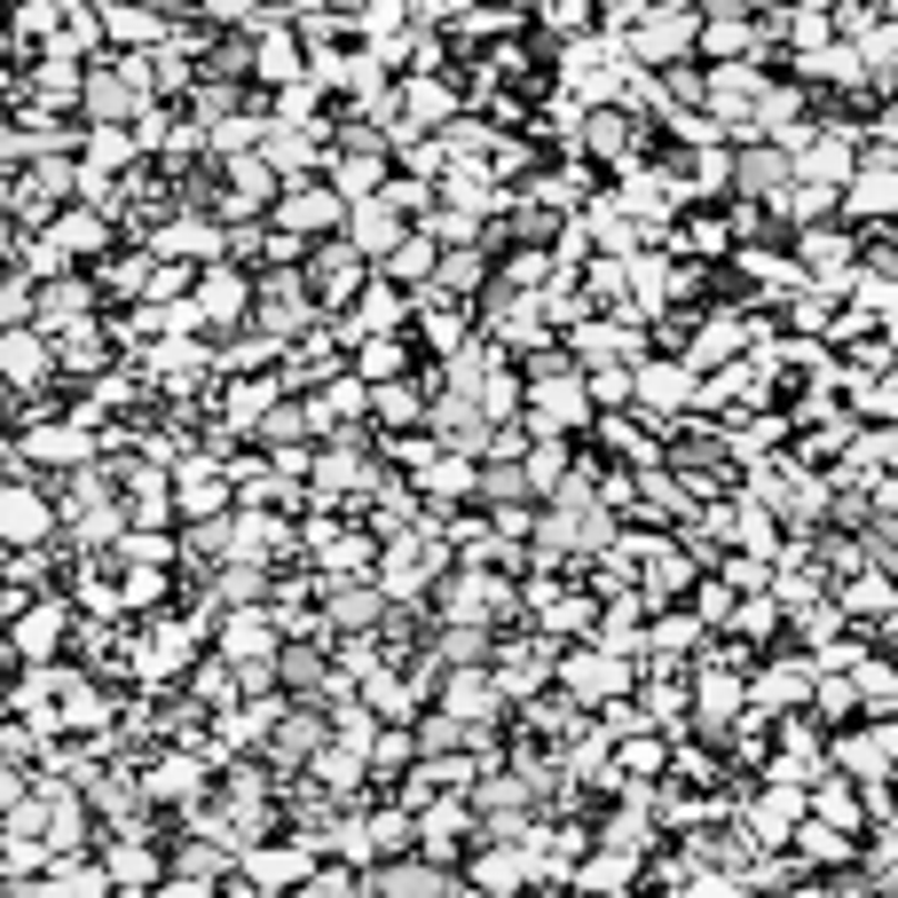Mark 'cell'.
Instances as JSON below:
<instances>
[{"label":"cell","mask_w":898,"mask_h":898,"mask_svg":"<svg viewBox=\"0 0 898 898\" xmlns=\"http://www.w3.org/2000/svg\"><path fill=\"white\" fill-rule=\"evenodd\" d=\"M277 631H285V622L277 615H229V631H221V647H229V662L245 670V686H268V678H277Z\"/></svg>","instance_id":"obj_1"},{"label":"cell","mask_w":898,"mask_h":898,"mask_svg":"<svg viewBox=\"0 0 898 898\" xmlns=\"http://www.w3.org/2000/svg\"><path fill=\"white\" fill-rule=\"evenodd\" d=\"M560 678H568V694H576V701H615L622 686H631V662L607 655V647H591V655H576Z\"/></svg>","instance_id":"obj_2"},{"label":"cell","mask_w":898,"mask_h":898,"mask_svg":"<svg viewBox=\"0 0 898 898\" xmlns=\"http://www.w3.org/2000/svg\"><path fill=\"white\" fill-rule=\"evenodd\" d=\"M583 387L576 379H560V371H545V387H536V402H528V426L536 433H560V426H583Z\"/></svg>","instance_id":"obj_3"},{"label":"cell","mask_w":898,"mask_h":898,"mask_svg":"<svg viewBox=\"0 0 898 898\" xmlns=\"http://www.w3.org/2000/svg\"><path fill=\"white\" fill-rule=\"evenodd\" d=\"M48 520H56V512H48V497H40V489H24V481L9 489V505H0V528H9V545H17V552H32V545H40Z\"/></svg>","instance_id":"obj_4"},{"label":"cell","mask_w":898,"mask_h":898,"mask_svg":"<svg viewBox=\"0 0 898 898\" xmlns=\"http://www.w3.org/2000/svg\"><path fill=\"white\" fill-rule=\"evenodd\" d=\"M308 867H316V851H308V844H268V851H245V875H252V882H268V890L300 882Z\"/></svg>","instance_id":"obj_5"},{"label":"cell","mask_w":898,"mask_h":898,"mask_svg":"<svg viewBox=\"0 0 898 898\" xmlns=\"http://www.w3.org/2000/svg\"><path fill=\"white\" fill-rule=\"evenodd\" d=\"M190 655H198V631H190V622H166V631L142 647V678L158 686V678H173V670H182Z\"/></svg>","instance_id":"obj_6"},{"label":"cell","mask_w":898,"mask_h":898,"mask_svg":"<svg viewBox=\"0 0 898 898\" xmlns=\"http://www.w3.org/2000/svg\"><path fill=\"white\" fill-rule=\"evenodd\" d=\"M173 497H182V512H190V520H213V512L229 505V481H221V473H213V466L198 458V466H182V481H173Z\"/></svg>","instance_id":"obj_7"},{"label":"cell","mask_w":898,"mask_h":898,"mask_svg":"<svg viewBox=\"0 0 898 898\" xmlns=\"http://www.w3.org/2000/svg\"><path fill=\"white\" fill-rule=\"evenodd\" d=\"M63 622H71V615H63V599H48V607H24V615H17V647H24V662H48V647L63 639Z\"/></svg>","instance_id":"obj_8"},{"label":"cell","mask_w":898,"mask_h":898,"mask_svg":"<svg viewBox=\"0 0 898 898\" xmlns=\"http://www.w3.org/2000/svg\"><path fill=\"white\" fill-rule=\"evenodd\" d=\"M142 788L166 796V804H198V796H206V765H198V757H166V765H150Z\"/></svg>","instance_id":"obj_9"},{"label":"cell","mask_w":898,"mask_h":898,"mask_svg":"<svg viewBox=\"0 0 898 898\" xmlns=\"http://www.w3.org/2000/svg\"><path fill=\"white\" fill-rule=\"evenodd\" d=\"M0 363H9V379H17V387H40V379H48V339L17 323L9 339H0Z\"/></svg>","instance_id":"obj_10"},{"label":"cell","mask_w":898,"mask_h":898,"mask_svg":"<svg viewBox=\"0 0 898 898\" xmlns=\"http://www.w3.org/2000/svg\"><path fill=\"white\" fill-rule=\"evenodd\" d=\"M24 458H48V466H87V418H79V426H32Z\"/></svg>","instance_id":"obj_11"},{"label":"cell","mask_w":898,"mask_h":898,"mask_svg":"<svg viewBox=\"0 0 898 898\" xmlns=\"http://www.w3.org/2000/svg\"><path fill=\"white\" fill-rule=\"evenodd\" d=\"M528 875H536V859H528V851H512V844L473 859V882H481V890H497V898H505V890H520Z\"/></svg>","instance_id":"obj_12"},{"label":"cell","mask_w":898,"mask_h":898,"mask_svg":"<svg viewBox=\"0 0 898 898\" xmlns=\"http://www.w3.org/2000/svg\"><path fill=\"white\" fill-rule=\"evenodd\" d=\"M545 678H552V655H545V647H512V655L497 662V686H505V694H536Z\"/></svg>","instance_id":"obj_13"},{"label":"cell","mask_w":898,"mask_h":898,"mask_svg":"<svg viewBox=\"0 0 898 898\" xmlns=\"http://www.w3.org/2000/svg\"><path fill=\"white\" fill-rule=\"evenodd\" d=\"M198 316H206V323H237V316H245V277L213 268V277H206V292H198Z\"/></svg>","instance_id":"obj_14"},{"label":"cell","mask_w":898,"mask_h":898,"mask_svg":"<svg viewBox=\"0 0 898 898\" xmlns=\"http://www.w3.org/2000/svg\"><path fill=\"white\" fill-rule=\"evenodd\" d=\"M639 395H647V410H655V418H678V402L694 395V379H686V371H670V363H655V371H639Z\"/></svg>","instance_id":"obj_15"},{"label":"cell","mask_w":898,"mask_h":898,"mask_svg":"<svg viewBox=\"0 0 898 898\" xmlns=\"http://www.w3.org/2000/svg\"><path fill=\"white\" fill-rule=\"evenodd\" d=\"M497 694H505V686H489L481 670H458V678H449V709H458L466 726H481V717L497 709Z\"/></svg>","instance_id":"obj_16"},{"label":"cell","mask_w":898,"mask_h":898,"mask_svg":"<svg viewBox=\"0 0 898 898\" xmlns=\"http://www.w3.org/2000/svg\"><path fill=\"white\" fill-rule=\"evenodd\" d=\"M796 804H804V796L780 780L772 796H757V804H749V828H757V836H788V828H796Z\"/></svg>","instance_id":"obj_17"},{"label":"cell","mask_w":898,"mask_h":898,"mask_svg":"<svg viewBox=\"0 0 898 898\" xmlns=\"http://www.w3.org/2000/svg\"><path fill=\"white\" fill-rule=\"evenodd\" d=\"M631 867H639V851H631V844H615V851H599V859H576V882L615 890V882H631Z\"/></svg>","instance_id":"obj_18"},{"label":"cell","mask_w":898,"mask_h":898,"mask_svg":"<svg viewBox=\"0 0 898 898\" xmlns=\"http://www.w3.org/2000/svg\"><path fill=\"white\" fill-rule=\"evenodd\" d=\"M804 686H820V662H788V670H765V686H757V709H780V701H796Z\"/></svg>","instance_id":"obj_19"},{"label":"cell","mask_w":898,"mask_h":898,"mask_svg":"<svg viewBox=\"0 0 898 898\" xmlns=\"http://www.w3.org/2000/svg\"><path fill=\"white\" fill-rule=\"evenodd\" d=\"M308 552H316L323 568H339V576H347V568H363V545H355L347 528H331V520H323V528H308Z\"/></svg>","instance_id":"obj_20"},{"label":"cell","mask_w":898,"mask_h":898,"mask_svg":"<svg viewBox=\"0 0 898 898\" xmlns=\"http://www.w3.org/2000/svg\"><path fill=\"white\" fill-rule=\"evenodd\" d=\"M56 717H63V726H79V734H103L111 701H103V694H87V686L71 678V686H63V709H56Z\"/></svg>","instance_id":"obj_21"},{"label":"cell","mask_w":898,"mask_h":898,"mask_svg":"<svg viewBox=\"0 0 898 898\" xmlns=\"http://www.w3.org/2000/svg\"><path fill=\"white\" fill-rule=\"evenodd\" d=\"M631 347H639V331H615V323L576 331V355H583V363H615V355H631Z\"/></svg>","instance_id":"obj_22"},{"label":"cell","mask_w":898,"mask_h":898,"mask_svg":"<svg viewBox=\"0 0 898 898\" xmlns=\"http://www.w3.org/2000/svg\"><path fill=\"white\" fill-rule=\"evenodd\" d=\"M150 371H158L166 387H190V379L206 371V355H198V347H182V339H166V347L150 355Z\"/></svg>","instance_id":"obj_23"},{"label":"cell","mask_w":898,"mask_h":898,"mask_svg":"<svg viewBox=\"0 0 898 898\" xmlns=\"http://www.w3.org/2000/svg\"><path fill=\"white\" fill-rule=\"evenodd\" d=\"M63 347H56V363L63 371H96L103 363V331H87V323H71V331H56Z\"/></svg>","instance_id":"obj_24"},{"label":"cell","mask_w":898,"mask_h":898,"mask_svg":"<svg viewBox=\"0 0 898 898\" xmlns=\"http://www.w3.org/2000/svg\"><path fill=\"white\" fill-rule=\"evenodd\" d=\"M379 599H387V591H371V583H339V599H331V615L347 622V631H363V622L379 615Z\"/></svg>","instance_id":"obj_25"},{"label":"cell","mask_w":898,"mask_h":898,"mask_svg":"<svg viewBox=\"0 0 898 898\" xmlns=\"http://www.w3.org/2000/svg\"><path fill=\"white\" fill-rule=\"evenodd\" d=\"M418 481H426L433 497H466V489H473V466H466V458H426Z\"/></svg>","instance_id":"obj_26"},{"label":"cell","mask_w":898,"mask_h":898,"mask_svg":"<svg viewBox=\"0 0 898 898\" xmlns=\"http://www.w3.org/2000/svg\"><path fill=\"white\" fill-rule=\"evenodd\" d=\"M622 772H639V780H655V772H662V741H655V726L622 734Z\"/></svg>","instance_id":"obj_27"},{"label":"cell","mask_w":898,"mask_h":898,"mask_svg":"<svg viewBox=\"0 0 898 898\" xmlns=\"http://www.w3.org/2000/svg\"><path fill=\"white\" fill-rule=\"evenodd\" d=\"M79 316H87V292H79V285H56V292L40 300V323H48V331H71Z\"/></svg>","instance_id":"obj_28"},{"label":"cell","mask_w":898,"mask_h":898,"mask_svg":"<svg viewBox=\"0 0 898 898\" xmlns=\"http://www.w3.org/2000/svg\"><path fill=\"white\" fill-rule=\"evenodd\" d=\"M111 875H119V882H158L166 867H158L150 844H119V851H111Z\"/></svg>","instance_id":"obj_29"},{"label":"cell","mask_w":898,"mask_h":898,"mask_svg":"<svg viewBox=\"0 0 898 898\" xmlns=\"http://www.w3.org/2000/svg\"><path fill=\"white\" fill-rule=\"evenodd\" d=\"M277 410V387H229V426H260Z\"/></svg>","instance_id":"obj_30"},{"label":"cell","mask_w":898,"mask_h":898,"mask_svg":"<svg viewBox=\"0 0 898 898\" xmlns=\"http://www.w3.org/2000/svg\"><path fill=\"white\" fill-rule=\"evenodd\" d=\"M418 749H426V741H410V734H371V772H402Z\"/></svg>","instance_id":"obj_31"},{"label":"cell","mask_w":898,"mask_h":898,"mask_svg":"<svg viewBox=\"0 0 898 898\" xmlns=\"http://www.w3.org/2000/svg\"><path fill=\"white\" fill-rule=\"evenodd\" d=\"M363 402H371L363 387H355V379H339V387L323 395V410H316V426H347V418H355V410H363Z\"/></svg>","instance_id":"obj_32"},{"label":"cell","mask_w":898,"mask_h":898,"mask_svg":"<svg viewBox=\"0 0 898 898\" xmlns=\"http://www.w3.org/2000/svg\"><path fill=\"white\" fill-rule=\"evenodd\" d=\"M355 371H363V379H395V371H402V347H395V339H363Z\"/></svg>","instance_id":"obj_33"},{"label":"cell","mask_w":898,"mask_h":898,"mask_svg":"<svg viewBox=\"0 0 898 898\" xmlns=\"http://www.w3.org/2000/svg\"><path fill=\"white\" fill-rule=\"evenodd\" d=\"M536 607H545L552 631H583V622H591V607H583V599H560V591H536Z\"/></svg>","instance_id":"obj_34"},{"label":"cell","mask_w":898,"mask_h":898,"mask_svg":"<svg viewBox=\"0 0 898 898\" xmlns=\"http://www.w3.org/2000/svg\"><path fill=\"white\" fill-rule=\"evenodd\" d=\"M820 820H828V828H859V796H851L844 780L820 788Z\"/></svg>","instance_id":"obj_35"},{"label":"cell","mask_w":898,"mask_h":898,"mask_svg":"<svg viewBox=\"0 0 898 898\" xmlns=\"http://www.w3.org/2000/svg\"><path fill=\"white\" fill-rule=\"evenodd\" d=\"M285 221L308 237V229H331V221H339V206H331V198H292V206H285Z\"/></svg>","instance_id":"obj_36"},{"label":"cell","mask_w":898,"mask_h":898,"mask_svg":"<svg viewBox=\"0 0 898 898\" xmlns=\"http://www.w3.org/2000/svg\"><path fill=\"white\" fill-rule=\"evenodd\" d=\"M473 277H481V260H473V252H449V260L433 268V285H441V292H473Z\"/></svg>","instance_id":"obj_37"},{"label":"cell","mask_w":898,"mask_h":898,"mask_svg":"<svg viewBox=\"0 0 898 898\" xmlns=\"http://www.w3.org/2000/svg\"><path fill=\"white\" fill-rule=\"evenodd\" d=\"M410 836H418V828H410L402 812H371V851H402Z\"/></svg>","instance_id":"obj_38"},{"label":"cell","mask_w":898,"mask_h":898,"mask_svg":"<svg viewBox=\"0 0 898 898\" xmlns=\"http://www.w3.org/2000/svg\"><path fill=\"white\" fill-rule=\"evenodd\" d=\"M166 552H173V545H166L158 528H127V536H119V560H166Z\"/></svg>","instance_id":"obj_39"},{"label":"cell","mask_w":898,"mask_h":898,"mask_svg":"<svg viewBox=\"0 0 898 898\" xmlns=\"http://www.w3.org/2000/svg\"><path fill=\"white\" fill-rule=\"evenodd\" d=\"M316 292H323V300H347V292H355V252H331V260H323V285H316Z\"/></svg>","instance_id":"obj_40"},{"label":"cell","mask_w":898,"mask_h":898,"mask_svg":"<svg viewBox=\"0 0 898 898\" xmlns=\"http://www.w3.org/2000/svg\"><path fill=\"white\" fill-rule=\"evenodd\" d=\"M796 844H804V859H820V867H836V859H844V828H804Z\"/></svg>","instance_id":"obj_41"},{"label":"cell","mask_w":898,"mask_h":898,"mask_svg":"<svg viewBox=\"0 0 898 898\" xmlns=\"http://www.w3.org/2000/svg\"><path fill=\"white\" fill-rule=\"evenodd\" d=\"M851 198H859V213H890V206H898V182H890V173H867Z\"/></svg>","instance_id":"obj_42"},{"label":"cell","mask_w":898,"mask_h":898,"mask_svg":"<svg viewBox=\"0 0 898 898\" xmlns=\"http://www.w3.org/2000/svg\"><path fill=\"white\" fill-rule=\"evenodd\" d=\"M734 339H741L734 323H709V331L694 339V355H686V363H717V355H734Z\"/></svg>","instance_id":"obj_43"},{"label":"cell","mask_w":898,"mask_h":898,"mask_svg":"<svg viewBox=\"0 0 898 898\" xmlns=\"http://www.w3.org/2000/svg\"><path fill=\"white\" fill-rule=\"evenodd\" d=\"M560 545H576L568 520H552V528H545V552H560ZM591 545H607V520H591V512H583V552H591Z\"/></svg>","instance_id":"obj_44"},{"label":"cell","mask_w":898,"mask_h":898,"mask_svg":"<svg viewBox=\"0 0 898 898\" xmlns=\"http://www.w3.org/2000/svg\"><path fill=\"white\" fill-rule=\"evenodd\" d=\"M371 410H379L387 426H410V418H418V395H410V387H387V395H379Z\"/></svg>","instance_id":"obj_45"},{"label":"cell","mask_w":898,"mask_h":898,"mask_svg":"<svg viewBox=\"0 0 898 898\" xmlns=\"http://www.w3.org/2000/svg\"><path fill=\"white\" fill-rule=\"evenodd\" d=\"M859 694H867V701H898V670H882V662H859Z\"/></svg>","instance_id":"obj_46"},{"label":"cell","mask_w":898,"mask_h":898,"mask_svg":"<svg viewBox=\"0 0 898 898\" xmlns=\"http://www.w3.org/2000/svg\"><path fill=\"white\" fill-rule=\"evenodd\" d=\"M371 245H395V221H387L379 206H371L363 221H355V252H371Z\"/></svg>","instance_id":"obj_47"},{"label":"cell","mask_w":898,"mask_h":898,"mask_svg":"<svg viewBox=\"0 0 898 898\" xmlns=\"http://www.w3.org/2000/svg\"><path fill=\"white\" fill-rule=\"evenodd\" d=\"M694 639H701V631H694V622H686V615H670V622H662V631H655V655H686Z\"/></svg>","instance_id":"obj_48"},{"label":"cell","mask_w":898,"mask_h":898,"mask_svg":"<svg viewBox=\"0 0 898 898\" xmlns=\"http://www.w3.org/2000/svg\"><path fill=\"white\" fill-rule=\"evenodd\" d=\"M103 229L87 221V213H71V221H56V252H79V245H96Z\"/></svg>","instance_id":"obj_49"},{"label":"cell","mask_w":898,"mask_h":898,"mask_svg":"<svg viewBox=\"0 0 898 898\" xmlns=\"http://www.w3.org/2000/svg\"><path fill=\"white\" fill-rule=\"evenodd\" d=\"M308 741H316V734H308V717H285V734H277V757L292 765V757H308Z\"/></svg>","instance_id":"obj_50"},{"label":"cell","mask_w":898,"mask_h":898,"mask_svg":"<svg viewBox=\"0 0 898 898\" xmlns=\"http://www.w3.org/2000/svg\"><path fill=\"white\" fill-rule=\"evenodd\" d=\"M395 316H402V300H387V292H371V300H363V316H355V323H363V331H387Z\"/></svg>","instance_id":"obj_51"},{"label":"cell","mask_w":898,"mask_h":898,"mask_svg":"<svg viewBox=\"0 0 898 898\" xmlns=\"http://www.w3.org/2000/svg\"><path fill=\"white\" fill-rule=\"evenodd\" d=\"M734 622H741V631H749V639H757V631H772V599L757 591L749 607H734Z\"/></svg>","instance_id":"obj_52"},{"label":"cell","mask_w":898,"mask_h":898,"mask_svg":"<svg viewBox=\"0 0 898 898\" xmlns=\"http://www.w3.org/2000/svg\"><path fill=\"white\" fill-rule=\"evenodd\" d=\"M150 599H158V568H150V560H142V568H134V576H127V607H150Z\"/></svg>","instance_id":"obj_53"},{"label":"cell","mask_w":898,"mask_h":898,"mask_svg":"<svg viewBox=\"0 0 898 898\" xmlns=\"http://www.w3.org/2000/svg\"><path fill=\"white\" fill-rule=\"evenodd\" d=\"M631 387H639L631 371H599V379H591V395H599V402H622V395H631Z\"/></svg>","instance_id":"obj_54"},{"label":"cell","mask_w":898,"mask_h":898,"mask_svg":"<svg viewBox=\"0 0 898 898\" xmlns=\"http://www.w3.org/2000/svg\"><path fill=\"white\" fill-rule=\"evenodd\" d=\"M726 615H734V591L709 583V591H701V622H726Z\"/></svg>","instance_id":"obj_55"},{"label":"cell","mask_w":898,"mask_h":898,"mask_svg":"<svg viewBox=\"0 0 898 898\" xmlns=\"http://www.w3.org/2000/svg\"><path fill=\"white\" fill-rule=\"evenodd\" d=\"M308 898H355L347 875H308Z\"/></svg>","instance_id":"obj_56"},{"label":"cell","mask_w":898,"mask_h":898,"mask_svg":"<svg viewBox=\"0 0 898 898\" xmlns=\"http://www.w3.org/2000/svg\"><path fill=\"white\" fill-rule=\"evenodd\" d=\"M426 268H433L426 245H402V252H395V277H426Z\"/></svg>","instance_id":"obj_57"},{"label":"cell","mask_w":898,"mask_h":898,"mask_svg":"<svg viewBox=\"0 0 898 898\" xmlns=\"http://www.w3.org/2000/svg\"><path fill=\"white\" fill-rule=\"evenodd\" d=\"M150 898H206V875H182V882H158Z\"/></svg>","instance_id":"obj_58"},{"label":"cell","mask_w":898,"mask_h":898,"mask_svg":"<svg viewBox=\"0 0 898 898\" xmlns=\"http://www.w3.org/2000/svg\"><path fill=\"white\" fill-rule=\"evenodd\" d=\"M851 607L867 615V607H890V583H851Z\"/></svg>","instance_id":"obj_59"},{"label":"cell","mask_w":898,"mask_h":898,"mask_svg":"<svg viewBox=\"0 0 898 898\" xmlns=\"http://www.w3.org/2000/svg\"><path fill=\"white\" fill-rule=\"evenodd\" d=\"M433 898H466V890H458V882H441V890H433Z\"/></svg>","instance_id":"obj_60"},{"label":"cell","mask_w":898,"mask_h":898,"mask_svg":"<svg viewBox=\"0 0 898 898\" xmlns=\"http://www.w3.org/2000/svg\"><path fill=\"white\" fill-rule=\"evenodd\" d=\"M804 898H812V890H804Z\"/></svg>","instance_id":"obj_61"}]
</instances>
